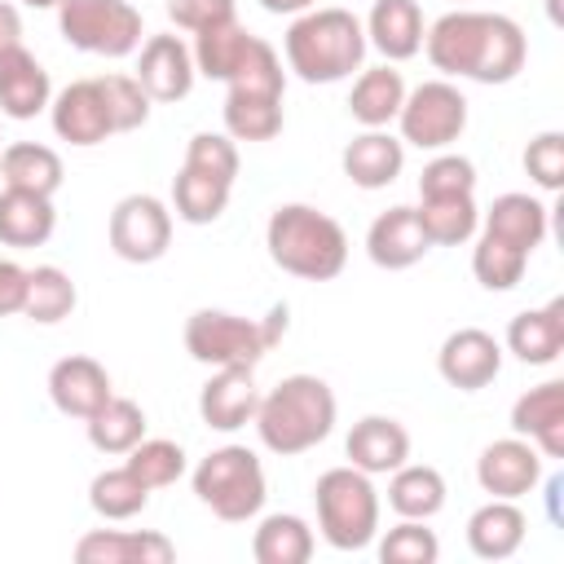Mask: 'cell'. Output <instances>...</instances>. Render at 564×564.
I'll use <instances>...</instances> for the list:
<instances>
[{"mask_svg":"<svg viewBox=\"0 0 564 564\" xmlns=\"http://www.w3.org/2000/svg\"><path fill=\"white\" fill-rule=\"evenodd\" d=\"M423 53L441 75L476 84H511L524 70L529 40L516 18L485 9H454L423 31Z\"/></svg>","mask_w":564,"mask_h":564,"instance_id":"6da1fadb","label":"cell"},{"mask_svg":"<svg viewBox=\"0 0 564 564\" xmlns=\"http://www.w3.org/2000/svg\"><path fill=\"white\" fill-rule=\"evenodd\" d=\"M335 414H339V401H335L326 379L286 375L260 397L251 423H256V436L269 454L295 458V454L322 445L335 432Z\"/></svg>","mask_w":564,"mask_h":564,"instance_id":"7a4b0ae2","label":"cell"},{"mask_svg":"<svg viewBox=\"0 0 564 564\" xmlns=\"http://www.w3.org/2000/svg\"><path fill=\"white\" fill-rule=\"evenodd\" d=\"M366 26L348 9H304L282 35L286 66L304 84H339L366 62Z\"/></svg>","mask_w":564,"mask_h":564,"instance_id":"3957f363","label":"cell"},{"mask_svg":"<svg viewBox=\"0 0 564 564\" xmlns=\"http://www.w3.org/2000/svg\"><path fill=\"white\" fill-rule=\"evenodd\" d=\"M269 260L304 282H330L348 264V234L335 216L308 207V203H282L273 207L264 225Z\"/></svg>","mask_w":564,"mask_h":564,"instance_id":"277c9868","label":"cell"},{"mask_svg":"<svg viewBox=\"0 0 564 564\" xmlns=\"http://www.w3.org/2000/svg\"><path fill=\"white\" fill-rule=\"evenodd\" d=\"M286 335V304H273L264 317H238L225 308H198L185 317V352L198 366H260L264 352Z\"/></svg>","mask_w":564,"mask_h":564,"instance_id":"5b68a950","label":"cell"},{"mask_svg":"<svg viewBox=\"0 0 564 564\" xmlns=\"http://www.w3.org/2000/svg\"><path fill=\"white\" fill-rule=\"evenodd\" d=\"M313 507H317V529L326 546L335 551H366L379 538V494L366 471L352 463L330 467L313 485Z\"/></svg>","mask_w":564,"mask_h":564,"instance_id":"8992f818","label":"cell"},{"mask_svg":"<svg viewBox=\"0 0 564 564\" xmlns=\"http://www.w3.org/2000/svg\"><path fill=\"white\" fill-rule=\"evenodd\" d=\"M189 485H194L198 502L229 524L256 520L269 498L264 467L247 445H220L207 458H198V467L189 471Z\"/></svg>","mask_w":564,"mask_h":564,"instance_id":"52a82bcc","label":"cell"},{"mask_svg":"<svg viewBox=\"0 0 564 564\" xmlns=\"http://www.w3.org/2000/svg\"><path fill=\"white\" fill-rule=\"evenodd\" d=\"M57 31L70 48L93 57H128L141 48V9L128 0H62Z\"/></svg>","mask_w":564,"mask_h":564,"instance_id":"ba28073f","label":"cell"},{"mask_svg":"<svg viewBox=\"0 0 564 564\" xmlns=\"http://www.w3.org/2000/svg\"><path fill=\"white\" fill-rule=\"evenodd\" d=\"M401 141L414 150H445L463 137L467 128V97L449 79H423L419 88L405 93L401 110Z\"/></svg>","mask_w":564,"mask_h":564,"instance_id":"9c48e42d","label":"cell"},{"mask_svg":"<svg viewBox=\"0 0 564 564\" xmlns=\"http://www.w3.org/2000/svg\"><path fill=\"white\" fill-rule=\"evenodd\" d=\"M110 251L128 264H154L172 247V212L154 194H128L110 212Z\"/></svg>","mask_w":564,"mask_h":564,"instance_id":"30bf717a","label":"cell"},{"mask_svg":"<svg viewBox=\"0 0 564 564\" xmlns=\"http://www.w3.org/2000/svg\"><path fill=\"white\" fill-rule=\"evenodd\" d=\"M436 370H441V379L449 388L480 392L502 370V344L489 330H480V326H458V330L445 335V344L436 352Z\"/></svg>","mask_w":564,"mask_h":564,"instance_id":"8fae6325","label":"cell"},{"mask_svg":"<svg viewBox=\"0 0 564 564\" xmlns=\"http://www.w3.org/2000/svg\"><path fill=\"white\" fill-rule=\"evenodd\" d=\"M476 480L489 498H524L542 485V454L533 441L524 436H502V441H489L476 458Z\"/></svg>","mask_w":564,"mask_h":564,"instance_id":"7c38bea8","label":"cell"},{"mask_svg":"<svg viewBox=\"0 0 564 564\" xmlns=\"http://www.w3.org/2000/svg\"><path fill=\"white\" fill-rule=\"evenodd\" d=\"M137 84L145 88L150 101H181L189 97L198 70H194V53L181 35H150L141 40V53H137Z\"/></svg>","mask_w":564,"mask_h":564,"instance_id":"4fadbf2b","label":"cell"},{"mask_svg":"<svg viewBox=\"0 0 564 564\" xmlns=\"http://www.w3.org/2000/svg\"><path fill=\"white\" fill-rule=\"evenodd\" d=\"M48 119H53V132L70 145H101L106 137H115V119H110V106L97 79L66 84L48 101Z\"/></svg>","mask_w":564,"mask_h":564,"instance_id":"5bb4252c","label":"cell"},{"mask_svg":"<svg viewBox=\"0 0 564 564\" xmlns=\"http://www.w3.org/2000/svg\"><path fill=\"white\" fill-rule=\"evenodd\" d=\"M110 397H115V388H110V375H106V366L97 357L70 352V357L53 361V370H48V401L66 419H93Z\"/></svg>","mask_w":564,"mask_h":564,"instance_id":"9a60e30c","label":"cell"},{"mask_svg":"<svg viewBox=\"0 0 564 564\" xmlns=\"http://www.w3.org/2000/svg\"><path fill=\"white\" fill-rule=\"evenodd\" d=\"M256 405H260V388H256V375L251 366H220L203 392H198V419L212 427V432H238L256 419Z\"/></svg>","mask_w":564,"mask_h":564,"instance_id":"2e32d148","label":"cell"},{"mask_svg":"<svg viewBox=\"0 0 564 564\" xmlns=\"http://www.w3.org/2000/svg\"><path fill=\"white\" fill-rule=\"evenodd\" d=\"M427 251H432V242H427V234H423V225H419V212L405 207V203L379 212V216L370 220V229H366V256H370L379 269H388V273L419 264Z\"/></svg>","mask_w":564,"mask_h":564,"instance_id":"e0dca14e","label":"cell"},{"mask_svg":"<svg viewBox=\"0 0 564 564\" xmlns=\"http://www.w3.org/2000/svg\"><path fill=\"white\" fill-rule=\"evenodd\" d=\"M511 432L533 441L542 458H564V383L546 379L520 392L511 405Z\"/></svg>","mask_w":564,"mask_h":564,"instance_id":"ac0fdd59","label":"cell"},{"mask_svg":"<svg viewBox=\"0 0 564 564\" xmlns=\"http://www.w3.org/2000/svg\"><path fill=\"white\" fill-rule=\"evenodd\" d=\"M53 101V79L26 44L0 53V115L4 119H35Z\"/></svg>","mask_w":564,"mask_h":564,"instance_id":"d6986e66","label":"cell"},{"mask_svg":"<svg viewBox=\"0 0 564 564\" xmlns=\"http://www.w3.org/2000/svg\"><path fill=\"white\" fill-rule=\"evenodd\" d=\"M546 229H551V207L533 194H520V189L498 194L489 203V212L480 216V234H494L524 256H533L546 242Z\"/></svg>","mask_w":564,"mask_h":564,"instance_id":"ffe728a7","label":"cell"},{"mask_svg":"<svg viewBox=\"0 0 564 564\" xmlns=\"http://www.w3.org/2000/svg\"><path fill=\"white\" fill-rule=\"evenodd\" d=\"M339 167H344V176H348L357 189H383V185H392V181L401 176V167H405V141L392 137L388 128H366V132H357V137L344 145Z\"/></svg>","mask_w":564,"mask_h":564,"instance_id":"44dd1931","label":"cell"},{"mask_svg":"<svg viewBox=\"0 0 564 564\" xmlns=\"http://www.w3.org/2000/svg\"><path fill=\"white\" fill-rule=\"evenodd\" d=\"M344 454L357 471L388 476L410 458V432L388 414H366V419L352 423V432L344 441Z\"/></svg>","mask_w":564,"mask_h":564,"instance_id":"7402d4cb","label":"cell"},{"mask_svg":"<svg viewBox=\"0 0 564 564\" xmlns=\"http://www.w3.org/2000/svg\"><path fill=\"white\" fill-rule=\"evenodd\" d=\"M79 564H172L176 546L154 529H93L75 542Z\"/></svg>","mask_w":564,"mask_h":564,"instance_id":"603a6c76","label":"cell"},{"mask_svg":"<svg viewBox=\"0 0 564 564\" xmlns=\"http://www.w3.org/2000/svg\"><path fill=\"white\" fill-rule=\"evenodd\" d=\"M507 352L524 366H551L564 352V300L516 313L507 322Z\"/></svg>","mask_w":564,"mask_h":564,"instance_id":"cb8c5ba5","label":"cell"},{"mask_svg":"<svg viewBox=\"0 0 564 564\" xmlns=\"http://www.w3.org/2000/svg\"><path fill=\"white\" fill-rule=\"evenodd\" d=\"M524 529L529 520L516 498H489L467 516V546L476 560H511L524 546Z\"/></svg>","mask_w":564,"mask_h":564,"instance_id":"d4e9b609","label":"cell"},{"mask_svg":"<svg viewBox=\"0 0 564 564\" xmlns=\"http://www.w3.org/2000/svg\"><path fill=\"white\" fill-rule=\"evenodd\" d=\"M366 26V44L379 48L388 62H410L423 48V9L419 0H375Z\"/></svg>","mask_w":564,"mask_h":564,"instance_id":"484cf974","label":"cell"},{"mask_svg":"<svg viewBox=\"0 0 564 564\" xmlns=\"http://www.w3.org/2000/svg\"><path fill=\"white\" fill-rule=\"evenodd\" d=\"M57 229V212L48 194L31 189H0V242L4 247H44Z\"/></svg>","mask_w":564,"mask_h":564,"instance_id":"4316f807","label":"cell"},{"mask_svg":"<svg viewBox=\"0 0 564 564\" xmlns=\"http://www.w3.org/2000/svg\"><path fill=\"white\" fill-rule=\"evenodd\" d=\"M405 101V79L392 62L383 66H370L352 79V93H348V115L361 123V128H388L397 119Z\"/></svg>","mask_w":564,"mask_h":564,"instance_id":"83f0119b","label":"cell"},{"mask_svg":"<svg viewBox=\"0 0 564 564\" xmlns=\"http://www.w3.org/2000/svg\"><path fill=\"white\" fill-rule=\"evenodd\" d=\"M62 154L53 145H40V141H13L0 150V181L13 185V189H31V194H57L62 189Z\"/></svg>","mask_w":564,"mask_h":564,"instance_id":"f1b7e54d","label":"cell"},{"mask_svg":"<svg viewBox=\"0 0 564 564\" xmlns=\"http://www.w3.org/2000/svg\"><path fill=\"white\" fill-rule=\"evenodd\" d=\"M388 507L401 520H432L445 507V476L427 463H401L397 471H388Z\"/></svg>","mask_w":564,"mask_h":564,"instance_id":"f546056e","label":"cell"},{"mask_svg":"<svg viewBox=\"0 0 564 564\" xmlns=\"http://www.w3.org/2000/svg\"><path fill=\"white\" fill-rule=\"evenodd\" d=\"M251 555L256 564H308L313 560V529L304 516L273 511L256 524L251 533Z\"/></svg>","mask_w":564,"mask_h":564,"instance_id":"4dcf8cb0","label":"cell"},{"mask_svg":"<svg viewBox=\"0 0 564 564\" xmlns=\"http://www.w3.org/2000/svg\"><path fill=\"white\" fill-rule=\"evenodd\" d=\"M251 40H256V35H251L238 18L216 22V26H207V31H194V44H189V53H194V70L207 75V79L229 84V75H234L238 62L247 57Z\"/></svg>","mask_w":564,"mask_h":564,"instance_id":"1f68e13d","label":"cell"},{"mask_svg":"<svg viewBox=\"0 0 564 564\" xmlns=\"http://www.w3.org/2000/svg\"><path fill=\"white\" fill-rule=\"evenodd\" d=\"M419 225L427 234L432 247H463L467 238H476L480 229V207L476 194H458V198H419Z\"/></svg>","mask_w":564,"mask_h":564,"instance_id":"d6a6232c","label":"cell"},{"mask_svg":"<svg viewBox=\"0 0 564 564\" xmlns=\"http://www.w3.org/2000/svg\"><path fill=\"white\" fill-rule=\"evenodd\" d=\"M79 304V291L70 282L66 269L57 264H35L26 269V304H22V317L40 322V326H53L62 317H70Z\"/></svg>","mask_w":564,"mask_h":564,"instance_id":"836d02e7","label":"cell"},{"mask_svg":"<svg viewBox=\"0 0 564 564\" xmlns=\"http://www.w3.org/2000/svg\"><path fill=\"white\" fill-rule=\"evenodd\" d=\"M229 189H234V185H225V181H216V176H203V172H194V167L181 163V172L172 176V212H176L185 225H212V220L225 216Z\"/></svg>","mask_w":564,"mask_h":564,"instance_id":"e575fe53","label":"cell"},{"mask_svg":"<svg viewBox=\"0 0 564 564\" xmlns=\"http://www.w3.org/2000/svg\"><path fill=\"white\" fill-rule=\"evenodd\" d=\"M84 427L97 454H128L145 436V410L128 397H110L93 419H84Z\"/></svg>","mask_w":564,"mask_h":564,"instance_id":"d590c367","label":"cell"},{"mask_svg":"<svg viewBox=\"0 0 564 564\" xmlns=\"http://www.w3.org/2000/svg\"><path fill=\"white\" fill-rule=\"evenodd\" d=\"M225 115V132L234 141H273L282 132V97H264V93H234L220 106Z\"/></svg>","mask_w":564,"mask_h":564,"instance_id":"8d00e7d4","label":"cell"},{"mask_svg":"<svg viewBox=\"0 0 564 564\" xmlns=\"http://www.w3.org/2000/svg\"><path fill=\"white\" fill-rule=\"evenodd\" d=\"M145 502H150V489L128 467H106L88 485V507L101 520H132V516L145 511Z\"/></svg>","mask_w":564,"mask_h":564,"instance_id":"74e56055","label":"cell"},{"mask_svg":"<svg viewBox=\"0 0 564 564\" xmlns=\"http://www.w3.org/2000/svg\"><path fill=\"white\" fill-rule=\"evenodd\" d=\"M123 467L145 485V489H167L185 476V449L167 436H141L128 454H123Z\"/></svg>","mask_w":564,"mask_h":564,"instance_id":"f35d334b","label":"cell"},{"mask_svg":"<svg viewBox=\"0 0 564 564\" xmlns=\"http://www.w3.org/2000/svg\"><path fill=\"white\" fill-rule=\"evenodd\" d=\"M524 269H529V256H524V251H516V247H507L502 238L476 229L471 273H476V282H480L485 291H511V286H520Z\"/></svg>","mask_w":564,"mask_h":564,"instance_id":"ab89813d","label":"cell"},{"mask_svg":"<svg viewBox=\"0 0 564 564\" xmlns=\"http://www.w3.org/2000/svg\"><path fill=\"white\" fill-rule=\"evenodd\" d=\"M229 88L234 93H264V97H282L286 93V70H282V57L269 40H251L247 57L238 62V70L229 75Z\"/></svg>","mask_w":564,"mask_h":564,"instance_id":"60d3db41","label":"cell"},{"mask_svg":"<svg viewBox=\"0 0 564 564\" xmlns=\"http://www.w3.org/2000/svg\"><path fill=\"white\" fill-rule=\"evenodd\" d=\"M441 542L427 529V520H401L379 538V560L383 564H436Z\"/></svg>","mask_w":564,"mask_h":564,"instance_id":"b9f144b4","label":"cell"},{"mask_svg":"<svg viewBox=\"0 0 564 564\" xmlns=\"http://www.w3.org/2000/svg\"><path fill=\"white\" fill-rule=\"evenodd\" d=\"M476 194V163L467 154H436L419 172V198H458Z\"/></svg>","mask_w":564,"mask_h":564,"instance_id":"7bdbcfd3","label":"cell"},{"mask_svg":"<svg viewBox=\"0 0 564 564\" xmlns=\"http://www.w3.org/2000/svg\"><path fill=\"white\" fill-rule=\"evenodd\" d=\"M185 167L234 185L238 181V141L229 132H194L185 145Z\"/></svg>","mask_w":564,"mask_h":564,"instance_id":"ee69618b","label":"cell"},{"mask_svg":"<svg viewBox=\"0 0 564 564\" xmlns=\"http://www.w3.org/2000/svg\"><path fill=\"white\" fill-rule=\"evenodd\" d=\"M97 84H101V93H106L115 132H137V128H145V119H150V97H145V88L137 84V75H97Z\"/></svg>","mask_w":564,"mask_h":564,"instance_id":"f6af8a7d","label":"cell"},{"mask_svg":"<svg viewBox=\"0 0 564 564\" xmlns=\"http://www.w3.org/2000/svg\"><path fill=\"white\" fill-rule=\"evenodd\" d=\"M524 172L538 189L555 194L564 185V132H538L524 145Z\"/></svg>","mask_w":564,"mask_h":564,"instance_id":"bcb514c9","label":"cell"},{"mask_svg":"<svg viewBox=\"0 0 564 564\" xmlns=\"http://www.w3.org/2000/svg\"><path fill=\"white\" fill-rule=\"evenodd\" d=\"M167 18L181 26V31H207V26H216V22H229V18H238V9H234V0H167Z\"/></svg>","mask_w":564,"mask_h":564,"instance_id":"7dc6e473","label":"cell"},{"mask_svg":"<svg viewBox=\"0 0 564 564\" xmlns=\"http://www.w3.org/2000/svg\"><path fill=\"white\" fill-rule=\"evenodd\" d=\"M26 304V269L18 260H0V317L22 313Z\"/></svg>","mask_w":564,"mask_h":564,"instance_id":"c3c4849f","label":"cell"},{"mask_svg":"<svg viewBox=\"0 0 564 564\" xmlns=\"http://www.w3.org/2000/svg\"><path fill=\"white\" fill-rule=\"evenodd\" d=\"M13 44H22V13H18V4L0 0V53Z\"/></svg>","mask_w":564,"mask_h":564,"instance_id":"681fc988","label":"cell"},{"mask_svg":"<svg viewBox=\"0 0 564 564\" xmlns=\"http://www.w3.org/2000/svg\"><path fill=\"white\" fill-rule=\"evenodd\" d=\"M269 13H304V9H313L317 0H260Z\"/></svg>","mask_w":564,"mask_h":564,"instance_id":"f907efd6","label":"cell"},{"mask_svg":"<svg viewBox=\"0 0 564 564\" xmlns=\"http://www.w3.org/2000/svg\"><path fill=\"white\" fill-rule=\"evenodd\" d=\"M555 502H560V476L546 480V516H551V524H560V507Z\"/></svg>","mask_w":564,"mask_h":564,"instance_id":"816d5d0a","label":"cell"},{"mask_svg":"<svg viewBox=\"0 0 564 564\" xmlns=\"http://www.w3.org/2000/svg\"><path fill=\"white\" fill-rule=\"evenodd\" d=\"M22 4H31V9H57L62 0H22Z\"/></svg>","mask_w":564,"mask_h":564,"instance_id":"f5cc1de1","label":"cell"}]
</instances>
